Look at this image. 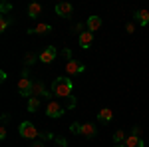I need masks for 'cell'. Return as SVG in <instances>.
I'll use <instances>...</instances> for the list:
<instances>
[{
    "instance_id": "cell-18",
    "label": "cell",
    "mask_w": 149,
    "mask_h": 147,
    "mask_svg": "<svg viewBox=\"0 0 149 147\" xmlns=\"http://www.w3.org/2000/svg\"><path fill=\"white\" fill-rule=\"evenodd\" d=\"M12 22H14L12 16H2V20H0V32H4L8 26H12Z\"/></svg>"
},
{
    "instance_id": "cell-23",
    "label": "cell",
    "mask_w": 149,
    "mask_h": 147,
    "mask_svg": "<svg viewBox=\"0 0 149 147\" xmlns=\"http://www.w3.org/2000/svg\"><path fill=\"white\" fill-rule=\"evenodd\" d=\"M141 131H143V129H141L139 125H133V127H131V135H135V137H141Z\"/></svg>"
},
{
    "instance_id": "cell-20",
    "label": "cell",
    "mask_w": 149,
    "mask_h": 147,
    "mask_svg": "<svg viewBox=\"0 0 149 147\" xmlns=\"http://www.w3.org/2000/svg\"><path fill=\"white\" fill-rule=\"evenodd\" d=\"M81 129H84V123H78V121H74V123L70 125V131L74 135H81Z\"/></svg>"
},
{
    "instance_id": "cell-4",
    "label": "cell",
    "mask_w": 149,
    "mask_h": 147,
    "mask_svg": "<svg viewBox=\"0 0 149 147\" xmlns=\"http://www.w3.org/2000/svg\"><path fill=\"white\" fill-rule=\"evenodd\" d=\"M32 86H34V82L32 79H28V78H20L18 79V93L22 95V98H32Z\"/></svg>"
},
{
    "instance_id": "cell-15",
    "label": "cell",
    "mask_w": 149,
    "mask_h": 147,
    "mask_svg": "<svg viewBox=\"0 0 149 147\" xmlns=\"http://www.w3.org/2000/svg\"><path fill=\"white\" fill-rule=\"evenodd\" d=\"M40 105H42V100H40V98H30V100H28V111L36 113L40 109Z\"/></svg>"
},
{
    "instance_id": "cell-13",
    "label": "cell",
    "mask_w": 149,
    "mask_h": 147,
    "mask_svg": "<svg viewBox=\"0 0 149 147\" xmlns=\"http://www.w3.org/2000/svg\"><path fill=\"white\" fill-rule=\"evenodd\" d=\"M95 133H97L95 125H92V123H84V129H81V137H86V139H92V137H95Z\"/></svg>"
},
{
    "instance_id": "cell-21",
    "label": "cell",
    "mask_w": 149,
    "mask_h": 147,
    "mask_svg": "<svg viewBox=\"0 0 149 147\" xmlns=\"http://www.w3.org/2000/svg\"><path fill=\"white\" fill-rule=\"evenodd\" d=\"M70 30H72L74 34L78 32V36H80V34H84V32H86V30H84V24H80V22H76V24H74V26H72V28H70Z\"/></svg>"
},
{
    "instance_id": "cell-12",
    "label": "cell",
    "mask_w": 149,
    "mask_h": 147,
    "mask_svg": "<svg viewBox=\"0 0 149 147\" xmlns=\"http://www.w3.org/2000/svg\"><path fill=\"white\" fill-rule=\"evenodd\" d=\"M52 32V26L50 24H38L36 28H32V30H28V34H50Z\"/></svg>"
},
{
    "instance_id": "cell-17",
    "label": "cell",
    "mask_w": 149,
    "mask_h": 147,
    "mask_svg": "<svg viewBox=\"0 0 149 147\" xmlns=\"http://www.w3.org/2000/svg\"><path fill=\"white\" fill-rule=\"evenodd\" d=\"M36 60H40V56H36L34 52H28V54L24 56V64H26V68H30V66L34 64Z\"/></svg>"
},
{
    "instance_id": "cell-31",
    "label": "cell",
    "mask_w": 149,
    "mask_h": 147,
    "mask_svg": "<svg viewBox=\"0 0 149 147\" xmlns=\"http://www.w3.org/2000/svg\"><path fill=\"white\" fill-rule=\"evenodd\" d=\"M137 147H145V145H143V141H141V143H139V145Z\"/></svg>"
},
{
    "instance_id": "cell-11",
    "label": "cell",
    "mask_w": 149,
    "mask_h": 147,
    "mask_svg": "<svg viewBox=\"0 0 149 147\" xmlns=\"http://www.w3.org/2000/svg\"><path fill=\"white\" fill-rule=\"evenodd\" d=\"M40 14H42V6H40L38 2H32V4H28V18L36 20Z\"/></svg>"
},
{
    "instance_id": "cell-7",
    "label": "cell",
    "mask_w": 149,
    "mask_h": 147,
    "mask_svg": "<svg viewBox=\"0 0 149 147\" xmlns=\"http://www.w3.org/2000/svg\"><path fill=\"white\" fill-rule=\"evenodd\" d=\"M92 42H93V32H90V30H86L84 34L78 36V44H80L81 50H88V48H92Z\"/></svg>"
},
{
    "instance_id": "cell-16",
    "label": "cell",
    "mask_w": 149,
    "mask_h": 147,
    "mask_svg": "<svg viewBox=\"0 0 149 147\" xmlns=\"http://www.w3.org/2000/svg\"><path fill=\"white\" fill-rule=\"evenodd\" d=\"M125 147H137L141 143V137H135V135H127V139L123 141Z\"/></svg>"
},
{
    "instance_id": "cell-30",
    "label": "cell",
    "mask_w": 149,
    "mask_h": 147,
    "mask_svg": "<svg viewBox=\"0 0 149 147\" xmlns=\"http://www.w3.org/2000/svg\"><path fill=\"white\" fill-rule=\"evenodd\" d=\"M30 147H44V141H36V143H32Z\"/></svg>"
},
{
    "instance_id": "cell-9",
    "label": "cell",
    "mask_w": 149,
    "mask_h": 147,
    "mask_svg": "<svg viewBox=\"0 0 149 147\" xmlns=\"http://www.w3.org/2000/svg\"><path fill=\"white\" fill-rule=\"evenodd\" d=\"M102 18L100 16H90L88 18V22H86V30H90V32H95V30H100L102 28Z\"/></svg>"
},
{
    "instance_id": "cell-32",
    "label": "cell",
    "mask_w": 149,
    "mask_h": 147,
    "mask_svg": "<svg viewBox=\"0 0 149 147\" xmlns=\"http://www.w3.org/2000/svg\"><path fill=\"white\" fill-rule=\"evenodd\" d=\"M113 147H125V145H113Z\"/></svg>"
},
{
    "instance_id": "cell-26",
    "label": "cell",
    "mask_w": 149,
    "mask_h": 147,
    "mask_svg": "<svg viewBox=\"0 0 149 147\" xmlns=\"http://www.w3.org/2000/svg\"><path fill=\"white\" fill-rule=\"evenodd\" d=\"M52 133H48V131H44V133H40V137H38V139H40V141H46V139H52Z\"/></svg>"
},
{
    "instance_id": "cell-5",
    "label": "cell",
    "mask_w": 149,
    "mask_h": 147,
    "mask_svg": "<svg viewBox=\"0 0 149 147\" xmlns=\"http://www.w3.org/2000/svg\"><path fill=\"white\" fill-rule=\"evenodd\" d=\"M58 56V50L54 48V46H48V48H44L42 52H40V62L42 64H50V62H54Z\"/></svg>"
},
{
    "instance_id": "cell-3",
    "label": "cell",
    "mask_w": 149,
    "mask_h": 147,
    "mask_svg": "<svg viewBox=\"0 0 149 147\" xmlns=\"http://www.w3.org/2000/svg\"><path fill=\"white\" fill-rule=\"evenodd\" d=\"M46 115L48 117H52V119H56V117H62L64 113H66V107H62L60 105V102H56V100H52V102L46 103Z\"/></svg>"
},
{
    "instance_id": "cell-22",
    "label": "cell",
    "mask_w": 149,
    "mask_h": 147,
    "mask_svg": "<svg viewBox=\"0 0 149 147\" xmlns=\"http://www.w3.org/2000/svg\"><path fill=\"white\" fill-rule=\"evenodd\" d=\"M0 10H2V16H6V12H10V10H12V4H10V2H2Z\"/></svg>"
},
{
    "instance_id": "cell-10",
    "label": "cell",
    "mask_w": 149,
    "mask_h": 147,
    "mask_svg": "<svg viewBox=\"0 0 149 147\" xmlns=\"http://www.w3.org/2000/svg\"><path fill=\"white\" fill-rule=\"evenodd\" d=\"M97 119H100L102 123H109V121L113 119V111H111V109H107V107H103V109L97 111Z\"/></svg>"
},
{
    "instance_id": "cell-19",
    "label": "cell",
    "mask_w": 149,
    "mask_h": 147,
    "mask_svg": "<svg viewBox=\"0 0 149 147\" xmlns=\"http://www.w3.org/2000/svg\"><path fill=\"white\" fill-rule=\"evenodd\" d=\"M125 139H127V135H125L123 129H117V131L113 133V143H117V145H119L121 141H125Z\"/></svg>"
},
{
    "instance_id": "cell-24",
    "label": "cell",
    "mask_w": 149,
    "mask_h": 147,
    "mask_svg": "<svg viewBox=\"0 0 149 147\" xmlns=\"http://www.w3.org/2000/svg\"><path fill=\"white\" fill-rule=\"evenodd\" d=\"M56 147H68V141L64 137H56Z\"/></svg>"
},
{
    "instance_id": "cell-29",
    "label": "cell",
    "mask_w": 149,
    "mask_h": 147,
    "mask_svg": "<svg viewBox=\"0 0 149 147\" xmlns=\"http://www.w3.org/2000/svg\"><path fill=\"white\" fill-rule=\"evenodd\" d=\"M0 139H2V141L6 139V127H0Z\"/></svg>"
},
{
    "instance_id": "cell-27",
    "label": "cell",
    "mask_w": 149,
    "mask_h": 147,
    "mask_svg": "<svg viewBox=\"0 0 149 147\" xmlns=\"http://www.w3.org/2000/svg\"><path fill=\"white\" fill-rule=\"evenodd\" d=\"M62 56L66 58V60H68V62H70V60H74V58H72V52H70L68 48H66V50H62Z\"/></svg>"
},
{
    "instance_id": "cell-14",
    "label": "cell",
    "mask_w": 149,
    "mask_h": 147,
    "mask_svg": "<svg viewBox=\"0 0 149 147\" xmlns=\"http://www.w3.org/2000/svg\"><path fill=\"white\" fill-rule=\"evenodd\" d=\"M135 20L139 22V26H147L149 24V12L147 10H137L135 12Z\"/></svg>"
},
{
    "instance_id": "cell-8",
    "label": "cell",
    "mask_w": 149,
    "mask_h": 147,
    "mask_svg": "<svg viewBox=\"0 0 149 147\" xmlns=\"http://www.w3.org/2000/svg\"><path fill=\"white\" fill-rule=\"evenodd\" d=\"M66 72H68L70 76H76V74L86 72V66H84V64H80L78 60H70L68 64H66Z\"/></svg>"
},
{
    "instance_id": "cell-6",
    "label": "cell",
    "mask_w": 149,
    "mask_h": 147,
    "mask_svg": "<svg viewBox=\"0 0 149 147\" xmlns=\"http://www.w3.org/2000/svg\"><path fill=\"white\" fill-rule=\"evenodd\" d=\"M56 14L62 18H70L74 14V6L70 2H60V4H56Z\"/></svg>"
},
{
    "instance_id": "cell-2",
    "label": "cell",
    "mask_w": 149,
    "mask_h": 147,
    "mask_svg": "<svg viewBox=\"0 0 149 147\" xmlns=\"http://www.w3.org/2000/svg\"><path fill=\"white\" fill-rule=\"evenodd\" d=\"M18 133H20V137H24V139H38V137H40V131H38V127H36L32 121H22L20 127H18Z\"/></svg>"
},
{
    "instance_id": "cell-1",
    "label": "cell",
    "mask_w": 149,
    "mask_h": 147,
    "mask_svg": "<svg viewBox=\"0 0 149 147\" xmlns=\"http://www.w3.org/2000/svg\"><path fill=\"white\" fill-rule=\"evenodd\" d=\"M72 91H74V84H72V79L66 78V76H62V78H56L52 82V93L58 95L60 100H66V98H72Z\"/></svg>"
},
{
    "instance_id": "cell-25",
    "label": "cell",
    "mask_w": 149,
    "mask_h": 147,
    "mask_svg": "<svg viewBox=\"0 0 149 147\" xmlns=\"http://www.w3.org/2000/svg\"><path fill=\"white\" fill-rule=\"evenodd\" d=\"M74 107H76V98L72 95V98L68 100V105H66V109H74Z\"/></svg>"
},
{
    "instance_id": "cell-28",
    "label": "cell",
    "mask_w": 149,
    "mask_h": 147,
    "mask_svg": "<svg viewBox=\"0 0 149 147\" xmlns=\"http://www.w3.org/2000/svg\"><path fill=\"white\" fill-rule=\"evenodd\" d=\"M125 30H127V34H133V32H135V24H133V22H129V24L125 26Z\"/></svg>"
}]
</instances>
